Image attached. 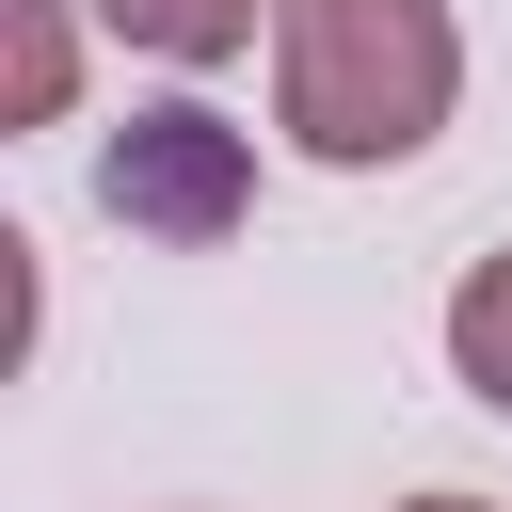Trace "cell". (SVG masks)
<instances>
[{"label": "cell", "instance_id": "cell-1", "mask_svg": "<svg viewBox=\"0 0 512 512\" xmlns=\"http://www.w3.org/2000/svg\"><path fill=\"white\" fill-rule=\"evenodd\" d=\"M448 96H464L448 0H272V112L304 160L384 176L448 128Z\"/></svg>", "mask_w": 512, "mask_h": 512}, {"label": "cell", "instance_id": "cell-2", "mask_svg": "<svg viewBox=\"0 0 512 512\" xmlns=\"http://www.w3.org/2000/svg\"><path fill=\"white\" fill-rule=\"evenodd\" d=\"M96 192H112V224H128V240H192V256H208V240L256 208V160H240V128H224V112L160 96V112H128V128H112Z\"/></svg>", "mask_w": 512, "mask_h": 512}, {"label": "cell", "instance_id": "cell-3", "mask_svg": "<svg viewBox=\"0 0 512 512\" xmlns=\"http://www.w3.org/2000/svg\"><path fill=\"white\" fill-rule=\"evenodd\" d=\"M64 96H80V32H64V0H0V112L48 128Z\"/></svg>", "mask_w": 512, "mask_h": 512}, {"label": "cell", "instance_id": "cell-4", "mask_svg": "<svg viewBox=\"0 0 512 512\" xmlns=\"http://www.w3.org/2000/svg\"><path fill=\"white\" fill-rule=\"evenodd\" d=\"M144 64H240L256 48V0H96Z\"/></svg>", "mask_w": 512, "mask_h": 512}, {"label": "cell", "instance_id": "cell-5", "mask_svg": "<svg viewBox=\"0 0 512 512\" xmlns=\"http://www.w3.org/2000/svg\"><path fill=\"white\" fill-rule=\"evenodd\" d=\"M448 368H464V400L512 416V256H480V272L448 288Z\"/></svg>", "mask_w": 512, "mask_h": 512}, {"label": "cell", "instance_id": "cell-6", "mask_svg": "<svg viewBox=\"0 0 512 512\" xmlns=\"http://www.w3.org/2000/svg\"><path fill=\"white\" fill-rule=\"evenodd\" d=\"M400 512H496V496H400Z\"/></svg>", "mask_w": 512, "mask_h": 512}]
</instances>
